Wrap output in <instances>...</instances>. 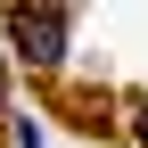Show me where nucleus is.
I'll return each instance as SVG.
<instances>
[{"label": "nucleus", "mask_w": 148, "mask_h": 148, "mask_svg": "<svg viewBox=\"0 0 148 148\" xmlns=\"http://www.w3.org/2000/svg\"><path fill=\"white\" fill-rule=\"evenodd\" d=\"M8 41H16L25 66H58V58H66V8H58V0H16Z\"/></svg>", "instance_id": "f257e3e1"}, {"label": "nucleus", "mask_w": 148, "mask_h": 148, "mask_svg": "<svg viewBox=\"0 0 148 148\" xmlns=\"http://www.w3.org/2000/svg\"><path fill=\"white\" fill-rule=\"evenodd\" d=\"M140 148H148V107H140Z\"/></svg>", "instance_id": "f03ea898"}]
</instances>
